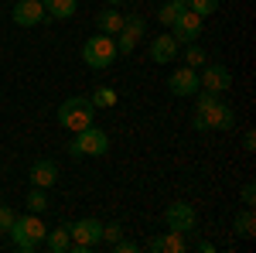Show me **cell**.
I'll return each mask as SVG.
<instances>
[{"instance_id":"cell-3","label":"cell","mask_w":256,"mask_h":253,"mask_svg":"<svg viewBox=\"0 0 256 253\" xmlns=\"http://www.w3.org/2000/svg\"><path fill=\"white\" fill-rule=\"evenodd\" d=\"M106 151H110V137H106V130H99L96 123L76 130V140L68 144L72 161H79V157H102Z\"/></svg>"},{"instance_id":"cell-30","label":"cell","mask_w":256,"mask_h":253,"mask_svg":"<svg viewBox=\"0 0 256 253\" xmlns=\"http://www.w3.org/2000/svg\"><path fill=\"white\" fill-rule=\"evenodd\" d=\"M242 147H246V151H256V134H253V130H246V137H242Z\"/></svg>"},{"instance_id":"cell-8","label":"cell","mask_w":256,"mask_h":253,"mask_svg":"<svg viewBox=\"0 0 256 253\" xmlns=\"http://www.w3.org/2000/svg\"><path fill=\"white\" fill-rule=\"evenodd\" d=\"M164 226H168V229H178V233H192L198 226V212L188 202H171V205L164 209Z\"/></svg>"},{"instance_id":"cell-15","label":"cell","mask_w":256,"mask_h":253,"mask_svg":"<svg viewBox=\"0 0 256 253\" xmlns=\"http://www.w3.org/2000/svg\"><path fill=\"white\" fill-rule=\"evenodd\" d=\"M96 28H99V35L116 38V31L123 28V14H120L116 7H106V11H99V14H96Z\"/></svg>"},{"instance_id":"cell-18","label":"cell","mask_w":256,"mask_h":253,"mask_svg":"<svg viewBox=\"0 0 256 253\" xmlns=\"http://www.w3.org/2000/svg\"><path fill=\"white\" fill-rule=\"evenodd\" d=\"M41 4H44L52 21H68L76 14V7H79V0H41Z\"/></svg>"},{"instance_id":"cell-31","label":"cell","mask_w":256,"mask_h":253,"mask_svg":"<svg viewBox=\"0 0 256 253\" xmlns=\"http://www.w3.org/2000/svg\"><path fill=\"white\" fill-rule=\"evenodd\" d=\"M198 250H202V253H216V246H212L208 239H202V243H198Z\"/></svg>"},{"instance_id":"cell-23","label":"cell","mask_w":256,"mask_h":253,"mask_svg":"<svg viewBox=\"0 0 256 253\" xmlns=\"http://www.w3.org/2000/svg\"><path fill=\"white\" fill-rule=\"evenodd\" d=\"M184 233H178V229H168L164 233V253H184Z\"/></svg>"},{"instance_id":"cell-17","label":"cell","mask_w":256,"mask_h":253,"mask_svg":"<svg viewBox=\"0 0 256 253\" xmlns=\"http://www.w3.org/2000/svg\"><path fill=\"white\" fill-rule=\"evenodd\" d=\"M232 229H236V236H242V239H253V236H256V215H253V205H246L242 212H236V219H232Z\"/></svg>"},{"instance_id":"cell-19","label":"cell","mask_w":256,"mask_h":253,"mask_svg":"<svg viewBox=\"0 0 256 253\" xmlns=\"http://www.w3.org/2000/svg\"><path fill=\"white\" fill-rule=\"evenodd\" d=\"M181 11H188V0H168V4L158 7V21L164 24V28H171V21H174Z\"/></svg>"},{"instance_id":"cell-13","label":"cell","mask_w":256,"mask_h":253,"mask_svg":"<svg viewBox=\"0 0 256 253\" xmlns=\"http://www.w3.org/2000/svg\"><path fill=\"white\" fill-rule=\"evenodd\" d=\"M178 52H181V41L171 35V31H164L158 38H150V59L158 62V65H171L178 59Z\"/></svg>"},{"instance_id":"cell-9","label":"cell","mask_w":256,"mask_h":253,"mask_svg":"<svg viewBox=\"0 0 256 253\" xmlns=\"http://www.w3.org/2000/svg\"><path fill=\"white\" fill-rule=\"evenodd\" d=\"M10 18L18 28H38L41 21H48V11H44L41 0H18L10 7Z\"/></svg>"},{"instance_id":"cell-28","label":"cell","mask_w":256,"mask_h":253,"mask_svg":"<svg viewBox=\"0 0 256 253\" xmlns=\"http://www.w3.org/2000/svg\"><path fill=\"white\" fill-rule=\"evenodd\" d=\"M113 253H137V243H130V239L120 236L116 243H113Z\"/></svg>"},{"instance_id":"cell-24","label":"cell","mask_w":256,"mask_h":253,"mask_svg":"<svg viewBox=\"0 0 256 253\" xmlns=\"http://www.w3.org/2000/svg\"><path fill=\"white\" fill-rule=\"evenodd\" d=\"M218 4L222 0H188V11H195L198 18H212L218 11Z\"/></svg>"},{"instance_id":"cell-29","label":"cell","mask_w":256,"mask_h":253,"mask_svg":"<svg viewBox=\"0 0 256 253\" xmlns=\"http://www.w3.org/2000/svg\"><path fill=\"white\" fill-rule=\"evenodd\" d=\"M147 250L150 253H164V236H150V239H147Z\"/></svg>"},{"instance_id":"cell-2","label":"cell","mask_w":256,"mask_h":253,"mask_svg":"<svg viewBox=\"0 0 256 253\" xmlns=\"http://www.w3.org/2000/svg\"><path fill=\"white\" fill-rule=\"evenodd\" d=\"M7 233H10V243H14L20 253H34L41 243H44V233H48V229H44V222H41L34 212H28V215H20V219H14V226H10Z\"/></svg>"},{"instance_id":"cell-5","label":"cell","mask_w":256,"mask_h":253,"mask_svg":"<svg viewBox=\"0 0 256 253\" xmlns=\"http://www.w3.org/2000/svg\"><path fill=\"white\" fill-rule=\"evenodd\" d=\"M116 38H110V35H96V38H86L82 45V62L89 65V69H110L113 62H116Z\"/></svg>"},{"instance_id":"cell-4","label":"cell","mask_w":256,"mask_h":253,"mask_svg":"<svg viewBox=\"0 0 256 253\" xmlns=\"http://www.w3.org/2000/svg\"><path fill=\"white\" fill-rule=\"evenodd\" d=\"M96 120V106L89 103L86 96H68L65 103L58 106V123L65 127V130H82V127H89Z\"/></svg>"},{"instance_id":"cell-10","label":"cell","mask_w":256,"mask_h":253,"mask_svg":"<svg viewBox=\"0 0 256 253\" xmlns=\"http://www.w3.org/2000/svg\"><path fill=\"white\" fill-rule=\"evenodd\" d=\"M198 82H202V89H208V93H226V89L232 86V72H229L226 65H218V62H205L202 72H198Z\"/></svg>"},{"instance_id":"cell-27","label":"cell","mask_w":256,"mask_h":253,"mask_svg":"<svg viewBox=\"0 0 256 253\" xmlns=\"http://www.w3.org/2000/svg\"><path fill=\"white\" fill-rule=\"evenodd\" d=\"M239 198H242L246 205H253V202H256V185H253V181H246V185H242V192H239Z\"/></svg>"},{"instance_id":"cell-22","label":"cell","mask_w":256,"mask_h":253,"mask_svg":"<svg viewBox=\"0 0 256 253\" xmlns=\"http://www.w3.org/2000/svg\"><path fill=\"white\" fill-rule=\"evenodd\" d=\"M96 110H106V106H116V93L110 89V86H99L96 93H92V99H89Z\"/></svg>"},{"instance_id":"cell-16","label":"cell","mask_w":256,"mask_h":253,"mask_svg":"<svg viewBox=\"0 0 256 253\" xmlns=\"http://www.w3.org/2000/svg\"><path fill=\"white\" fill-rule=\"evenodd\" d=\"M44 246H48L52 253H68V250H72V236H68V226L48 229V233H44Z\"/></svg>"},{"instance_id":"cell-12","label":"cell","mask_w":256,"mask_h":253,"mask_svg":"<svg viewBox=\"0 0 256 253\" xmlns=\"http://www.w3.org/2000/svg\"><path fill=\"white\" fill-rule=\"evenodd\" d=\"M202 21L205 18H198L195 11H181V14L171 21V35H174L178 41H184V45H188V41H198L202 38Z\"/></svg>"},{"instance_id":"cell-25","label":"cell","mask_w":256,"mask_h":253,"mask_svg":"<svg viewBox=\"0 0 256 253\" xmlns=\"http://www.w3.org/2000/svg\"><path fill=\"white\" fill-rule=\"evenodd\" d=\"M120 236H123V226H120V222H102V243H110V246H113Z\"/></svg>"},{"instance_id":"cell-20","label":"cell","mask_w":256,"mask_h":253,"mask_svg":"<svg viewBox=\"0 0 256 253\" xmlns=\"http://www.w3.org/2000/svg\"><path fill=\"white\" fill-rule=\"evenodd\" d=\"M24 202H28V212L41 215V212H44V209H48V188H31Z\"/></svg>"},{"instance_id":"cell-26","label":"cell","mask_w":256,"mask_h":253,"mask_svg":"<svg viewBox=\"0 0 256 253\" xmlns=\"http://www.w3.org/2000/svg\"><path fill=\"white\" fill-rule=\"evenodd\" d=\"M14 219H18V215H14L10 205H0V233H7V229L14 226Z\"/></svg>"},{"instance_id":"cell-7","label":"cell","mask_w":256,"mask_h":253,"mask_svg":"<svg viewBox=\"0 0 256 253\" xmlns=\"http://www.w3.org/2000/svg\"><path fill=\"white\" fill-rule=\"evenodd\" d=\"M144 35H147V21L140 18V14L123 18V28L116 31V52H120V55H130V52L140 45V38H144Z\"/></svg>"},{"instance_id":"cell-14","label":"cell","mask_w":256,"mask_h":253,"mask_svg":"<svg viewBox=\"0 0 256 253\" xmlns=\"http://www.w3.org/2000/svg\"><path fill=\"white\" fill-rule=\"evenodd\" d=\"M28 178H31V185H34V188H52V185L58 181V164H55L52 157H41V161L31 164Z\"/></svg>"},{"instance_id":"cell-21","label":"cell","mask_w":256,"mask_h":253,"mask_svg":"<svg viewBox=\"0 0 256 253\" xmlns=\"http://www.w3.org/2000/svg\"><path fill=\"white\" fill-rule=\"evenodd\" d=\"M208 62V55H205V48L198 45V41H188V48H184V65H192V69H198V65H205Z\"/></svg>"},{"instance_id":"cell-1","label":"cell","mask_w":256,"mask_h":253,"mask_svg":"<svg viewBox=\"0 0 256 253\" xmlns=\"http://www.w3.org/2000/svg\"><path fill=\"white\" fill-rule=\"evenodd\" d=\"M192 127H195V130H232V127H236V110H232L229 103H222L218 93L198 89Z\"/></svg>"},{"instance_id":"cell-6","label":"cell","mask_w":256,"mask_h":253,"mask_svg":"<svg viewBox=\"0 0 256 253\" xmlns=\"http://www.w3.org/2000/svg\"><path fill=\"white\" fill-rule=\"evenodd\" d=\"M68 236H72L76 253H89L92 246L102 243V222L99 219H76V222H68Z\"/></svg>"},{"instance_id":"cell-32","label":"cell","mask_w":256,"mask_h":253,"mask_svg":"<svg viewBox=\"0 0 256 253\" xmlns=\"http://www.w3.org/2000/svg\"><path fill=\"white\" fill-rule=\"evenodd\" d=\"M106 4H110V7H120V4H126V0H106Z\"/></svg>"},{"instance_id":"cell-11","label":"cell","mask_w":256,"mask_h":253,"mask_svg":"<svg viewBox=\"0 0 256 253\" xmlns=\"http://www.w3.org/2000/svg\"><path fill=\"white\" fill-rule=\"evenodd\" d=\"M168 89L174 93V96H195L198 89H202V82H198V69H192V65H181V69H174L171 76H168Z\"/></svg>"}]
</instances>
